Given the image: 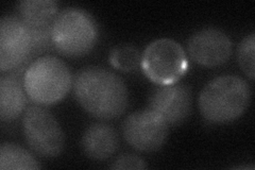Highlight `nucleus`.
<instances>
[{"mask_svg": "<svg viewBox=\"0 0 255 170\" xmlns=\"http://www.w3.org/2000/svg\"><path fill=\"white\" fill-rule=\"evenodd\" d=\"M25 87L14 75L0 78V118L10 123L25 110L27 98Z\"/></svg>", "mask_w": 255, "mask_h": 170, "instance_id": "12", "label": "nucleus"}, {"mask_svg": "<svg viewBox=\"0 0 255 170\" xmlns=\"http://www.w3.org/2000/svg\"><path fill=\"white\" fill-rule=\"evenodd\" d=\"M70 69L62 60L46 55L35 60L23 75L22 84L35 104L48 107L60 102L73 86Z\"/></svg>", "mask_w": 255, "mask_h": 170, "instance_id": "3", "label": "nucleus"}, {"mask_svg": "<svg viewBox=\"0 0 255 170\" xmlns=\"http://www.w3.org/2000/svg\"><path fill=\"white\" fill-rule=\"evenodd\" d=\"M168 124L152 110L145 109L128 116L123 123V135L131 147L153 152L163 147L168 136Z\"/></svg>", "mask_w": 255, "mask_h": 170, "instance_id": "7", "label": "nucleus"}, {"mask_svg": "<svg viewBox=\"0 0 255 170\" xmlns=\"http://www.w3.org/2000/svg\"><path fill=\"white\" fill-rule=\"evenodd\" d=\"M118 135L114 129L100 123L87 128L81 139L84 155L96 161L111 158L118 149Z\"/></svg>", "mask_w": 255, "mask_h": 170, "instance_id": "11", "label": "nucleus"}, {"mask_svg": "<svg viewBox=\"0 0 255 170\" xmlns=\"http://www.w3.org/2000/svg\"><path fill=\"white\" fill-rule=\"evenodd\" d=\"M254 50H255V34L250 33L244 37L238 47V63L243 71L249 79H254Z\"/></svg>", "mask_w": 255, "mask_h": 170, "instance_id": "16", "label": "nucleus"}, {"mask_svg": "<svg viewBox=\"0 0 255 170\" xmlns=\"http://www.w3.org/2000/svg\"><path fill=\"white\" fill-rule=\"evenodd\" d=\"M22 133L31 150L43 158L59 157L65 139L54 116L42 105L33 104L23 113Z\"/></svg>", "mask_w": 255, "mask_h": 170, "instance_id": "6", "label": "nucleus"}, {"mask_svg": "<svg viewBox=\"0 0 255 170\" xmlns=\"http://www.w3.org/2000/svg\"><path fill=\"white\" fill-rule=\"evenodd\" d=\"M109 61L111 65L123 71H132L140 63L139 53L132 46H118L110 52Z\"/></svg>", "mask_w": 255, "mask_h": 170, "instance_id": "15", "label": "nucleus"}, {"mask_svg": "<svg viewBox=\"0 0 255 170\" xmlns=\"http://www.w3.org/2000/svg\"><path fill=\"white\" fill-rule=\"evenodd\" d=\"M145 76L158 85L177 83L188 69L187 55L182 46L170 38L150 43L140 58Z\"/></svg>", "mask_w": 255, "mask_h": 170, "instance_id": "5", "label": "nucleus"}, {"mask_svg": "<svg viewBox=\"0 0 255 170\" xmlns=\"http://www.w3.org/2000/svg\"><path fill=\"white\" fill-rule=\"evenodd\" d=\"M188 54L199 65L216 67L222 65L232 54V40L225 32L216 28H204L190 36Z\"/></svg>", "mask_w": 255, "mask_h": 170, "instance_id": "9", "label": "nucleus"}, {"mask_svg": "<svg viewBox=\"0 0 255 170\" xmlns=\"http://www.w3.org/2000/svg\"><path fill=\"white\" fill-rule=\"evenodd\" d=\"M148 166L146 162L143 161L140 157L135 155H123L118 157L113 164L111 165V169L119 170V169H135V170H141L146 169Z\"/></svg>", "mask_w": 255, "mask_h": 170, "instance_id": "17", "label": "nucleus"}, {"mask_svg": "<svg viewBox=\"0 0 255 170\" xmlns=\"http://www.w3.org/2000/svg\"><path fill=\"white\" fill-rule=\"evenodd\" d=\"M41 165L30 153L13 143H3L0 147V169H39Z\"/></svg>", "mask_w": 255, "mask_h": 170, "instance_id": "14", "label": "nucleus"}, {"mask_svg": "<svg viewBox=\"0 0 255 170\" xmlns=\"http://www.w3.org/2000/svg\"><path fill=\"white\" fill-rule=\"evenodd\" d=\"M19 19L28 28L52 26L58 3L53 0H22L17 5Z\"/></svg>", "mask_w": 255, "mask_h": 170, "instance_id": "13", "label": "nucleus"}, {"mask_svg": "<svg viewBox=\"0 0 255 170\" xmlns=\"http://www.w3.org/2000/svg\"><path fill=\"white\" fill-rule=\"evenodd\" d=\"M73 88L79 104L96 118H116L128 107L129 97L125 82L105 68L81 69L74 78Z\"/></svg>", "mask_w": 255, "mask_h": 170, "instance_id": "1", "label": "nucleus"}, {"mask_svg": "<svg viewBox=\"0 0 255 170\" xmlns=\"http://www.w3.org/2000/svg\"><path fill=\"white\" fill-rule=\"evenodd\" d=\"M193 96L185 84L161 85L151 94L148 108L161 116L168 126L184 121L191 111Z\"/></svg>", "mask_w": 255, "mask_h": 170, "instance_id": "10", "label": "nucleus"}, {"mask_svg": "<svg viewBox=\"0 0 255 170\" xmlns=\"http://www.w3.org/2000/svg\"><path fill=\"white\" fill-rule=\"evenodd\" d=\"M33 55L31 35L19 17L3 16L0 20V70L19 69Z\"/></svg>", "mask_w": 255, "mask_h": 170, "instance_id": "8", "label": "nucleus"}, {"mask_svg": "<svg viewBox=\"0 0 255 170\" xmlns=\"http://www.w3.org/2000/svg\"><path fill=\"white\" fill-rule=\"evenodd\" d=\"M251 101L250 85L233 75L207 83L199 96L201 115L212 124H229L241 117Z\"/></svg>", "mask_w": 255, "mask_h": 170, "instance_id": "2", "label": "nucleus"}, {"mask_svg": "<svg viewBox=\"0 0 255 170\" xmlns=\"http://www.w3.org/2000/svg\"><path fill=\"white\" fill-rule=\"evenodd\" d=\"M99 37L97 21L89 12L79 7L61 11L52 25V44L69 58H79L95 47Z\"/></svg>", "mask_w": 255, "mask_h": 170, "instance_id": "4", "label": "nucleus"}]
</instances>
